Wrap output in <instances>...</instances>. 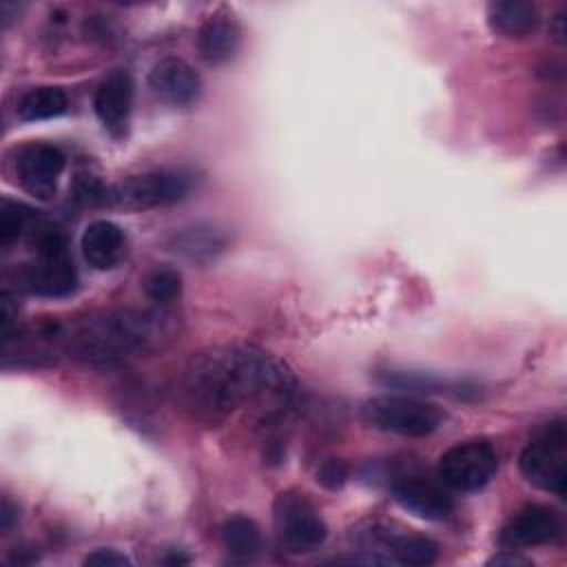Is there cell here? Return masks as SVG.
Wrapping results in <instances>:
<instances>
[{
    "mask_svg": "<svg viewBox=\"0 0 567 567\" xmlns=\"http://www.w3.org/2000/svg\"><path fill=\"white\" fill-rule=\"evenodd\" d=\"M166 563H171V565H175V563H177V565H179V563H188V558H186V556H177V554H173L171 558H166Z\"/></svg>",
    "mask_w": 567,
    "mask_h": 567,
    "instance_id": "obj_30",
    "label": "cell"
},
{
    "mask_svg": "<svg viewBox=\"0 0 567 567\" xmlns=\"http://www.w3.org/2000/svg\"><path fill=\"white\" fill-rule=\"evenodd\" d=\"M241 47V29L233 16L215 13L197 31V51L208 64L230 62Z\"/></svg>",
    "mask_w": 567,
    "mask_h": 567,
    "instance_id": "obj_16",
    "label": "cell"
},
{
    "mask_svg": "<svg viewBox=\"0 0 567 567\" xmlns=\"http://www.w3.org/2000/svg\"><path fill=\"white\" fill-rule=\"evenodd\" d=\"M148 86L162 102L171 106H190L199 97L202 80L188 62L168 55L153 64Z\"/></svg>",
    "mask_w": 567,
    "mask_h": 567,
    "instance_id": "obj_12",
    "label": "cell"
},
{
    "mask_svg": "<svg viewBox=\"0 0 567 567\" xmlns=\"http://www.w3.org/2000/svg\"><path fill=\"white\" fill-rule=\"evenodd\" d=\"M348 476H350V467L341 458H326L317 467V483L332 492L341 489L348 483Z\"/></svg>",
    "mask_w": 567,
    "mask_h": 567,
    "instance_id": "obj_25",
    "label": "cell"
},
{
    "mask_svg": "<svg viewBox=\"0 0 567 567\" xmlns=\"http://www.w3.org/2000/svg\"><path fill=\"white\" fill-rule=\"evenodd\" d=\"M272 520L277 536L288 551H312L328 536V527L317 507L306 494L295 489L277 494L272 503Z\"/></svg>",
    "mask_w": 567,
    "mask_h": 567,
    "instance_id": "obj_6",
    "label": "cell"
},
{
    "mask_svg": "<svg viewBox=\"0 0 567 567\" xmlns=\"http://www.w3.org/2000/svg\"><path fill=\"white\" fill-rule=\"evenodd\" d=\"M80 248L84 259L97 270H111L120 264L126 250L124 230L109 219L91 221L80 239Z\"/></svg>",
    "mask_w": 567,
    "mask_h": 567,
    "instance_id": "obj_15",
    "label": "cell"
},
{
    "mask_svg": "<svg viewBox=\"0 0 567 567\" xmlns=\"http://www.w3.org/2000/svg\"><path fill=\"white\" fill-rule=\"evenodd\" d=\"M33 221V210L20 202L2 199L0 204V244L9 246L13 244L27 226Z\"/></svg>",
    "mask_w": 567,
    "mask_h": 567,
    "instance_id": "obj_22",
    "label": "cell"
},
{
    "mask_svg": "<svg viewBox=\"0 0 567 567\" xmlns=\"http://www.w3.org/2000/svg\"><path fill=\"white\" fill-rule=\"evenodd\" d=\"M498 467V454L485 439H472L445 450L436 463L441 485L456 492H476L485 487Z\"/></svg>",
    "mask_w": 567,
    "mask_h": 567,
    "instance_id": "obj_7",
    "label": "cell"
},
{
    "mask_svg": "<svg viewBox=\"0 0 567 567\" xmlns=\"http://www.w3.org/2000/svg\"><path fill=\"white\" fill-rule=\"evenodd\" d=\"M379 379L383 385L405 390V392H434L436 388H441V381L436 377L421 374V372L390 370V372H383Z\"/></svg>",
    "mask_w": 567,
    "mask_h": 567,
    "instance_id": "obj_23",
    "label": "cell"
},
{
    "mask_svg": "<svg viewBox=\"0 0 567 567\" xmlns=\"http://www.w3.org/2000/svg\"><path fill=\"white\" fill-rule=\"evenodd\" d=\"M171 334V317L148 310L100 312L71 323H44L38 332L47 346L93 363H111L153 350Z\"/></svg>",
    "mask_w": 567,
    "mask_h": 567,
    "instance_id": "obj_2",
    "label": "cell"
},
{
    "mask_svg": "<svg viewBox=\"0 0 567 567\" xmlns=\"http://www.w3.org/2000/svg\"><path fill=\"white\" fill-rule=\"evenodd\" d=\"M64 153L49 142L24 144L16 155V173L20 184L35 197H51L64 171Z\"/></svg>",
    "mask_w": 567,
    "mask_h": 567,
    "instance_id": "obj_8",
    "label": "cell"
},
{
    "mask_svg": "<svg viewBox=\"0 0 567 567\" xmlns=\"http://www.w3.org/2000/svg\"><path fill=\"white\" fill-rule=\"evenodd\" d=\"M394 501L425 520H443L452 514V496L436 483L421 476H401L392 483Z\"/></svg>",
    "mask_w": 567,
    "mask_h": 567,
    "instance_id": "obj_13",
    "label": "cell"
},
{
    "mask_svg": "<svg viewBox=\"0 0 567 567\" xmlns=\"http://www.w3.org/2000/svg\"><path fill=\"white\" fill-rule=\"evenodd\" d=\"M295 379L281 361L257 346H224L195 354L177 379V399L193 419L219 423L261 396H284Z\"/></svg>",
    "mask_w": 567,
    "mask_h": 567,
    "instance_id": "obj_1",
    "label": "cell"
},
{
    "mask_svg": "<svg viewBox=\"0 0 567 567\" xmlns=\"http://www.w3.org/2000/svg\"><path fill=\"white\" fill-rule=\"evenodd\" d=\"M73 197L80 204L95 206L102 202H109V188L102 186V182L89 173H78L73 179Z\"/></svg>",
    "mask_w": 567,
    "mask_h": 567,
    "instance_id": "obj_24",
    "label": "cell"
},
{
    "mask_svg": "<svg viewBox=\"0 0 567 567\" xmlns=\"http://www.w3.org/2000/svg\"><path fill=\"white\" fill-rule=\"evenodd\" d=\"M93 109L104 131L122 140L128 133L131 109H133V80L126 71H113L106 75L93 97Z\"/></svg>",
    "mask_w": 567,
    "mask_h": 567,
    "instance_id": "obj_11",
    "label": "cell"
},
{
    "mask_svg": "<svg viewBox=\"0 0 567 567\" xmlns=\"http://www.w3.org/2000/svg\"><path fill=\"white\" fill-rule=\"evenodd\" d=\"M551 35L558 44L565 42V11H558L551 20Z\"/></svg>",
    "mask_w": 567,
    "mask_h": 567,
    "instance_id": "obj_29",
    "label": "cell"
},
{
    "mask_svg": "<svg viewBox=\"0 0 567 567\" xmlns=\"http://www.w3.org/2000/svg\"><path fill=\"white\" fill-rule=\"evenodd\" d=\"M381 538V543L392 551V560L401 565H432L439 558V545L427 536L414 534H388L372 532Z\"/></svg>",
    "mask_w": 567,
    "mask_h": 567,
    "instance_id": "obj_19",
    "label": "cell"
},
{
    "mask_svg": "<svg viewBox=\"0 0 567 567\" xmlns=\"http://www.w3.org/2000/svg\"><path fill=\"white\" fill-rule=\"evenodd\" d=\"M144 290L159 306L173 303L182 295V275L171 266H155L144 279Z\"/></svg>",
    "mask_w": 567,
    "mask_h": 567,
    "instance_id": "obj_21",
    "label": "cell"
},
{
    "mask_svg": "<svg viewBox=\"0 0 567 567\" xmlns=\"http://www.w3.org/2000/svg\"><path fill=\"white\" fill-rule=\"evenodd\" d=\"M563 525L558 514L545 505H527L518 509L501 529L498 543L503 549L534 547L551 543L560 536Z\"/></svg>",
    "mask_w": 567,
    "mask_h": 567,
    "instance_id": "obj_10",
    "label": "cell"
},
{
    "mask_svg": "<svg viewBox=\"0 0 567 567\" xmlns=\"http://www.w3.org/2000/svg\"><path fill=\"white\" fill-rule=\"evenodd\" d=\"M228 246V235L213 221H197L175 230L168 239V250L193 264H208Z\"/></svg>",
    "mask_w": 567,
    "mask_h": 567,
    "instance_id": "obj_14",
    "label": "cell"
},
{
    "mask_svg": "<svg viewBox=\"0 0 567 567\" xmlns=\"http://www.w3.org/2000/svg\"><path fill=\"white\" fill-rule=\"evenodd\" d=\"M18 520V507L9 501V498H2V507H0V527L7 532L13 527V523Z\"/></svg>",
    "mask_w": 567,
    "mask_h": 567,
    "instance_id": "obj_28",
    "label": "cell"
},
{
    "mask_svg": "<svg viewBox=\"0 0 567 567\" xmlns=\"http://www.w3.org/2000/svg\"><path fill=\"white\" fill-rule=\"evenodd\" d=\"M195 184V175L186 168H159L133 175L109 188V202L126 210H148L182 202Z\"/></svg>",
    "mask_w": 567,
    "mask_h": 567,
    "instance_id": "obj_5",
    "label": "cell"
},
{
    "mask_svg": "<svg viewBox=\"0 0 567 567\" xmlns=\"http://www.w3.org/2000/svg\"><path fill=\"white\" fill-rule=\"evenodd\" d=\"M489 27L505 38H525L536 31L540 16L532 2L525 0H494L487 4Z\"/></svg>",
    "mask_w": 567,
    "mask_h": 567,
    "instance_id": "obj_17",
    "label": "cell"
},
{
    "mask_svg": "<svg viewBox=\"0 0 567 567\" xmlns=\"http://www.w3.org/2000/svg\"><path fill=\"white\" fill-rule=\"evenodd\" d=\"M69 109V97L60 86H35L18 100V117L22 122H42L60 117Z\"/></svg>",
    "mask_w": 567,
    "mask_h": 567,
    "instance_id": "obj_18",
    "label": "cell"
},
{
    "mask_svg": "<svg viewBox=\"0 0 567 567\" xmlns=\"http://www.w3.org/2000/svg\"><path fill=\"white\" fill-rule=\"evenodd\" d=\"M361 416L374 430L410 439L430 436L443 421L439 405L408 394L372 396L361 405Z\"/></svg>",
    "mask_w": 567,
    "mask_h": 567,
    "instance_id": "obj_3",
    "label": "cell"
},
{
    "mask_svg": "<svg viewBox=\"0 0 567 567\" xmlns=\"http://www.w3.org/2000/svg\"><path fill=\"white\" fill-rule=\"evenodd\" d=\"M221 538H224V545L228 547V551L235 556H241V558H250L261 549V534H259L257 523L241 514L230 516L221 525Z\"/></svg>",
    "mask_w": 567,
    "mask_h": 567,
    "instance_id": "obj_20",
    "label": "cell"
},
{
    "mask_svg": "<svg viewBox=\"0 0 567 567\" xmlns=\"http://www.w3.org/2000/svg\"><path fill=\"white\" fill-rule=\"evenodd\" d=\"M523 476L538 489L567 494V430L565 421L545 423L518 456Z\"/></svg>",
    "mask_w": 567,
    "mask_h": 567,
    "instance_id": "obj_4",
    "label": "cell"
},
{
    "mask_svg": "<svg viewBox=\"0 0 567 567\" xmlns=\"http://www.w3.org/2000/svg\"><path fill=\"white\" fill-rule=\"evenodd\" d=\"M84 565H100V567H122V565H131V560L120 554L117 549H95L93 554H89L84 558Z\"/></svg>",
    "mask_w": 567,
    "mask_h": 567,
    "instance_id": "obj_26",
    "label": "cell"
},
{
    "mask_svg": "<svg viewBox=\"0 0 567 567\" xmlns=\"http://www.w3.org/2000/svg\"><path fill=\"white\" fill-rule=\"evenodd\" d=\"M18 284L22 290L38 297H69L78 288V270L69 252L35 255L31 264H24L18 270Z\"/></svg>",
    "mask_w": 567,
    "mask_h": 567,
    "instance_id": "obj_9",
    "label": "cell"
},
{
    "mask_svg": "<svg viewBox=\"0 0 567 567\" xmlns=\"http://www.w3.org/2000/svg\"><path fill=\"white\" fill-rule=\"evenodd\" d=\"M487 565H514V567H527V565H532V560L529 558H525V556H520V554H516L514 549H503L501 554H496V556H492L489 560H487Z\"/></svg>",
    "mask_w": 567,
    "mask_h": 567,
    "instance_id": "obj_27",
    "label": "cell"
}]
</instances>
